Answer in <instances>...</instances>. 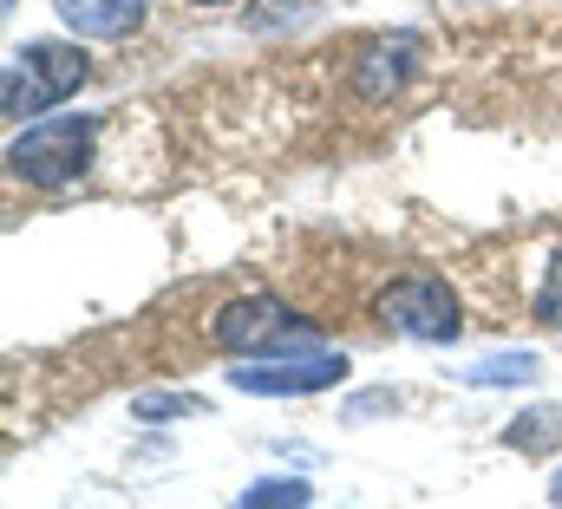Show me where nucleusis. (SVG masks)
I'll return each mask as SVG.
<instances>
[{"label": "nucleus", "instance_id": "nucleus-13", "mask_svg": "<svg viewBox=\"0 0 562 509\" xmlns=\"http://www.w3.org/2000/svg\"><path fill=\"white\" fill-rule=\"evenodd\" d=\"M550 504H557V509H562V471H557V484H550Z\"/></svg>", "mask_w": 562, "mask_h": 509}, {"label": "nucleus", "instance_id": "nucleus-14", "mask_svg": "<svg viewBox=\"0 0 562 509\" xmlns=\"http://www.w3.org/2000/svg\"><path fill=\"white\" fill-rule=\"evenodd\" d=\"M196 7H216V0H196Z\"/></svg>", "mask_w": 562, "mask_h": 509}, {"label": "nucleus", "instance_id": "nucleus-10", "mask_svg": "<svg viewBox=\"0 0 562 509\" xmlns=\"http://www.w3.org/2000/svg\"><path fill=\"white\" fill-rule=\"evenodd\" d=\"M510 444H517V451H543V444H562V411H557V405H543V411H524V418L510 425Z\"/></svg>", "mask_w": 562, "mask_h": 509}, {"label": "nucleus", "instance_id": "nucleus-12", "mask_svg": "<svg viewBox=\"0 0 562 509\" xmlns=\"http://www.w3.org/2000/svg\"><path fill=\"white\" fill-rule=\"evenodd\" d=\"M132 411H138V418H183V411H203V405H196L190 392H144Z\"/></svg>", "mask_w": 562, "mask_h": 509}, {"label": "nucleus", "instance_id": "nucleus-3", "mask_svg": "<svg viewBox=\"0 0 562 509\" xmlns=\"http://www.w3.org/2000/svg\"><path fill=\"white\" fill-rule=\"evenodd\" d=\"M92 144H99V125H92L86 112L33 118V125L7 144V163H13V177H26V183H40V190H59V183H72V177H86Z\"/></svg>", "mask_w": 562, "mask_h": 509}, {"label": "nucleus", "instance_id": "nucleus-6", "mask_svg": "<svg viewBox=\"0 0 562 509\" xmlns=\"http://www.w3.org/2000/svg\"><path fill=\"white\" fill-rule=\"evenodd\" d=\"M53 13L79 39H125L144 26V0H53Z\"/></svg>", "mask_w": 562, "mask_h": 509}, {"label": "nucleus", "instance_id": "nucleus-5", "mask_svg": "<svg viewBox=\"0 0 562 509\" xmlns=\"http://www.w3.org/2000/svg\"><path fill=\"white\" fill-rule=\"evenodd\" d=\"M229 380L256 398H294V392H327L347 380L340 353H288V360H243Z\"/></svg>", "mask_w": 562, "mask_h": 509}, {"label": "nucleus", "instance_id": "nucleus-9", "mask_svg": "<svg viewBox=\"0 0 562 509\" xmlns=\"http://www.w3.org/2000/svg\"><path fill=\"white\" fill-rule=\"evenodd\" d=\"M464 380L471 385H524V380H537V353H497V360H477Z\"/></svg>", "mask_w": 562, "mask_h": 509}, {"label": "nucleus", "instance_id": "nucleus-7", "mask_svg": "<svg viewBox=\"0 0 562 509\" xmlns=\"http://www.w3.org/2000/svg\"><path fill=\"white\" fill-rule=\"evenodd\" d=\"M413 59H419V39H380V46H367V53H360V66H353L360 99H393V92L406 86Z\"/></svg>", "mask_w": 562, "mask_h": 509}, {"label": "nucleus", "instance_id": "nucleus-2", "mask_svg": "<svg viewBox=\"0 0 562 509\" xmlns=\"http://www.w3.org/2000/svg\"><path fill=\"white\" fill-rule=\"evenodd\" d=\"M86 72H92V59L72 46V39H26L13 59H7V79H0V105H7V118H40V112H53V105H66L79 86H86Z\"/></svg>", "mask_w": 562, "mask_h": 509}, {"label": "nucleus", "instance_id": "nucleus-11", "mask_svg": "<svg viewBox=\"0 0 562 509\" xmlns=\"http://www.w3.org/2000/svg\"><path fill=\"white\" fill-rule=\"evenodd\" d=\"M537 320H543V327H562V249H550V261H543V287H537Z\"/></svg>", "mask_w": 562, "mask_h": 509}, {"label": "nucleus", "instance_id": "nucleus-1", "mask_svg": "<svg viewBox=\"0 0 562 509\" xmlns=\"http://www.w3.org/2000/svg\"><path fill=\"white\" fill-rule=\"evenodd\" d=\"M210 340L236 360H288V353H321L314 327L276 301V294H243V301H223L210 314Z\"/></svg>", "mask_w": 562, "mask_h": 509}, {"label": "nucleus", "instance_id": "nucleus-8", "mask_svg": "<svg viewBox=\"0 0 562 509\" xmlns=\"http://www.w3.org/2000/svg\"><path fill=\"white\" fill-rule=\"evenodd\" d=\"M307 504H314V490L301 477H262L236 497V509H307Z\"/></svg>", "mask_w": 562, "mask_h": 509}, {"label": "nucleus", "instance_id": "nucleus-4", "mask_svg": "<svg viewBox=\"0 0 562 509\" xmlns=\"http://www.w3.org/2000/svg\"><path fill=\"white\" fill-rule=\"evenodd\" d=\"M373 320L393 327V333H406V340H431V347L458 340V327H464L458 294L438 274H400L393 287H380L373 294Z\"/></svg>", "mask_w": 562, "mask_h": 509}]
</instances>
